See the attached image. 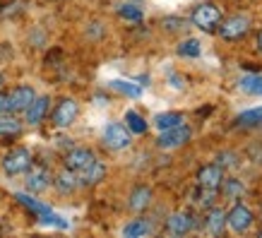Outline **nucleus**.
I'll list each match as a JSON object with an SVG mask.
<instances>
[{
  "label": "nucleus",
  "instance_id": "1",
  "mask_svg": "<svg viewBox=\"0 0 262 238\" xmlns=\"http://www.w3.org/2000/svg\"><path fill=\"white\" fill-rule=\"evenodd\" d=\"M216 27H219L216 32H219V36H222L224 41H241L250 32V17L231 15V17H226V19H222Z\"/></svg>",
  "mask_w": 262,
  "mask_h": 238
},
{
  "label": "nucleus",
  "instance_id": "2",
  "mask_svg": "<svg viewBox=\"0 0 262 238\" xmlns=\"http://www.w3.org/2000/svg\"><path fill=\"white\" fill-rule=\"evenodd\" d=\"M101 142L113 152H123L133 144V133L123 123H108L101 133Z\"/></svg>",
  "mask_w": 262,
  "mask_h": 238
},
{
  "label": "nucleus",
  "instance_id": "3",
  "mask_svg": "<svg viewBox=\"0 0 262 238\" xmlns=\"http://www.w3.org/2000/svg\"><path fill=\"white\" fill-rule=\"evenodd\" d=\"M190 22L202 32H214L216 24L222 22V10L216 8L214 3H200L198 8L192 10Z\"/></svg>",
  "mask_w": 262,
  "mask_h": 238
},
{
  "label": "nucleus",
  "instance_id": "4",
  "mask_svg": "<svg viewBox=\"0 0 262 238\" xmlns=\"http://www.w3.org/2000/svg\"><path fill=\"white\" fill-rule=\"evenodd\" d=\"M192 137V130L185 123L176 127H168V130H161L159 137H157V147L159 149H178L183 144H188Z\"/></svg>",
  "mask_w": 262,
  "mask_h": 238
},
{
  "label": "nucleus",
  "instance_id": "5",
  "mask_svg": "<svg viewBox=\"0 0 262 238\" xmlns=\"http://www.w3.org/2000/svg\"><path fill=\"white\" fill-rule=\"evenodd\" d=\"M32 166V152L27 147H15L3 157V171L8 176L27 174V168Z\"/></svg>",
  "mask_w": 262,
  "mask_h": 238
},
{
  "label": "nucleus",
  "instance_id": "6",
  "mask_svg": "<svg viewBox=\"0 0 262 238\" xmlns=\"http://www.w3.org/2000/svg\"><path fill=\"white\" fill-rule=\"evenodd\" d=\"M77 113H80V103L75 101L72 96H65L56 103V109L51 113V123L56 127H70L75 120H77Z\"/></svg>",
  "mask_w": 262,
  "mask_h": 238
},
{
  "label": "nucleus",
  "instance_id": "7",
  "mask_svg": "<svg viewBox=\"0 0 262 238\" xmlns=\"http://www.w3.org/2000/svg\"><path fill=\"white\" fill-rule=\"evenodd\" d=\"M253 224H255V214L250 212V207L241 205V202L226 212V226L233 233H246V231L253 229Z\"/></svg>",
  "mask_w": 262,
  "mask_h": 238
},
{
  "label": "nucleus",
  "instance_id": "8",
  "mask_svg": "<svg viewBox=\"0 0 262 238\" xmlns=\"http://www.w3.org/2000/svg\"><path fill=\"white\" fill-rule=\"evenodd\" d=\"M27 190L29 192H43L53 185V176L48 171L46 166H29L27 168Z\"/></svg>",
  "mask_w": 262,
  "mask_h": 238
},
{
  "label": "nucleus",
  "instance_id": "9",
  "mask_svg": "<svg viewBox=\"0 0 262 238\" xmlns=\"http://www.w3.org/2000/svg\"><path fill=\"white\" fill-rule=\"evenodd\" d=\"M51 111V96L48 94H41V96H34V101L27 106L24 111V123L27 125H41L43 118L48 116Z\"/></svg>",
  "mask_w": 262,
  "mask_h": 238
},
{
  "label": "nucleus",
  "instance_id": "10",
  "mask_svg": "<svg viewBox=\"0 0 262 238\" xmlns=\"http://www.w3.org/2000/svg\"><path fill=\"white\" fill-rule=\"evenodd\" d=\"M92 161H96V154L92 149H87V147H72V149L65 154V168H70L75 174L84 171Z\"/></svg>",
  "mask_w": 262,
  "mask_h": 238
},
{
  "label": "nucleus",
  "instance_id": "11",
  "mask_svg": "<svg viewBox=\"0 0 262 238\" xmlns=\"http://www.w3.org/2000/svg\"><path fill=\"white\" fill-rule=\"evenodd\" d=\"M222 181H224V168L219 164H205L195 176V183L200 188H212V190H219Z\"/></svg>",
  "mask_w": 262,
  "mask_h": 238
},
{
  "label": "nucleus",
  "instance_id": "12",
  "mask_svg": "<svg viewBox=\"0 0 262 238\" xmlns=\"http://www.w3.org/2000/svg\"><path fill=\"white\" fill-rule=\"evenodd\" d=\"M34 96H36V92H34L29 84H19V87H15L8 94L10 111H12V113H24V111H27V106L34 101Z\"/></svg>",
  "mask_w": 262,
  "mask_h": 238
},
{
  "label": "nucleus",
  "instance_id": "13",
  "mask_svg": "<svg viewBox=\"0 0 262 238\" xmlns=\"http://www.w3.org/2000/svg\"><path fill=\"white\" fill-rule=\"evenodd\" d=\"M192 229H195V219L190 212H173L166 219V233H171V236H185Z\"/></svg>",
  "mask_w": 262,
  "mask_h": 238
},
{
  "label": "nucleus",
  "instance_id": "14",
  "mask_svg": "<svg viewBox=\"0 0 262 238\" xmlns=\"http://www.w3.org/2000/svg\"><path fill=\"white\" fill-rule=\"evenodd\" d=\"M103 178H106V164L103 161H92L84 171H80L77 174V181H80L82 188H92V185H96V183H101Z\"/></svg>",
  "mask_w": 262,
  "mask_h": 238
},
{
  "label": "nucleus",
  "instance_id": "15",
  "mask_svg": "<svg viewBox=\"0 0 262 238\" xmlns=\"http://www.w3.org/2000/svg\"><path fill=\"white\" fill-rule=\"evenodd\" d=\"M226 229V212L222 207H209L205 214V231L212 236H222Z\"/></svg>",
  "mask_w": 262,
  "mask_h": 238
},
{
  "label": "nucleus",
  "instance_id": "16",
  "mask_svg": "<svg viewBox=\"0 0 262 238\" xmlns=\"http://www.w3.org/2000/svg\"><path fill=\"white\" fill-rule=\"evenodd\" d=\"M151 200H154V192H151L149 185H137V188H133L130 198H127V207L133 212H144L151 205Z\"/></svg>",
  "mask_w": 262,
  "mask_h": 238
},
{
  "label": "nucleus",
  "instance_id": "17",
  "mask_svg": "<svg viewBox=\"0 0 262 238\" xmlns=\"http://www.w3.org/2000/svg\"><path fill=\"white\" fill-rule=\"evenodd\" d=\"M53 185H56L58 192H63V195H68V192H75L77 188H80V181H77V174L75 171H70V168H63L58 176H53Z\"/></svg>",
  "mask_w": 262,
  "mask_h": 238
},
{
  "label": "nucleus",
  "instance_id": "18",
  "mask_svg": "<svg viewBox=\"0 0 262 238\" xmlns=\"http://www.w3.org/2000/svg\"><path fill=\"white\" fill-rule=\"evenodd\" d=\"M22 120L17 118V113L8 111V113H0V137H15L22 133Z\"/></svg>",
  "mask_w": 262,
  "mask_h": 238
},
{
  "label": "nucleus",
  "instance_id": "19",
  "mask_svg": "<svg viewBox=\"0 0 262 238\" xmlns=\"http://www.w3.org/2000/svg\"><path fill=\"white\" fill-rule=\"evenodd\" d=\"M151 224L147 219H133V222H127L123 226V236L125 238H144L151 233Z\"/></svg>",
  "mask_w": 262,
  "mask_h": 238
},
{
  "label": "nucleus",
  "instance_id": "20",
  "mask_svg": "<svg viewBox=\"0 0 262 238\" xmlns=\"http://www.w3.org/2000/svg\"><path fill=\"white\" fill-rule=\"evenodd\" d=\"M238 89L248 96H262V75H246L238 79Z\"/></svg>",
  "mask_w": 262,
  "mask_h": 238
},
{
  "label": "nucleus",
  "instance_id": "21",
  "mask_svg": "<svg viewBox=\"0 0 262 238\" xmlns=\"http://www.w3.org/2000/svg\"><path fill=\"white\" fill-rule=\"evenodd\" d=\"M181 123H185L183 120V113L178 111H166V113H159V116H154V127L157 130H168V127H176V125H181Z\"/></svg>",
  "mask_w": 262,
  "mask_h": 238
},
{
  "label": "nucleus",
  "instance_id": "22",
  "mask_svg": "<svg viewBox=\"0 0 262 238\" xmlns=\"http://www.w3.org/2000/svg\"><path fill=\"white\" fill-rule=\"evenodd\" d=\"M125 127L133 133V135H144L149 125H147V120H144L137 111H125Z\"/></svg>",
  "mask_w": 262,
  "mask_h": 238
},
{
  "label": "nucleus",
  "instance_id": "23",
  "mask_svg": "<svg viewBox=\"0 0 262 238\" xmlns=\"http://www.w3.org/2000/svg\"><path fill=\"white\" fill-rule=\"evenodd\" d=\"M192 202L198 207H202V209H209V207H214L216 202V190H212V188H200L192 192Z\"/></svg>",
  "mask_w": 262,
  "mask_h": 238
},
{
  "label": "nucleus",
  "instance_id": "24",
  "mask_svg": "<svg viewBox=\"0 0 262 238\" xmlns=\"http://www.w3.org/2000/svg\"><path fill=\"white\" fill-rule=\"evenodd\" d=\"M219 188H222L224 195H226L229 200H236V198H241V195L246 192V185H243L238 178H224Z\"/></svg>",
  "mask_w": 262,
  "mask_h": 238
},
{
  "label": "nucleus",
  "instance_id": "25",
  "mask_svg": "<svg viewBox=\"0 0 262 238\" xmlns=\"http://www.w3.org/2000/svg\"><path fill=\"white\" fill-rule=\"evenodd\" d=\"M202 53V44L198 39H185L178 44V56L183 58H198Z\"/></svg>",
  "mask_w": 262,
  "mask_h": 238
},
{
  "label": "nucleus",
  "instance_id": "26",
  "mask_svg": "<svg viewBox=\"0 0 262 238\" xmlns=\"http://www.w3.org/2000/svg\"><path fill=\"white\" fill-rule=\"evenodd\" d=\"M118 15L123 17V19H127V22H140L144 12L135 3H123V5H118Z\"/></svg>",
  "mask_w": 262,
  "mask_h": 238
},
{
  "label": "nucleus",
  "instance_id": "27",
  "mask_svg": "<svg viewBox=\"0 0 262 238\" xmlns=\"http://www.w3.org/2000/svg\"><path fill=\"white\" fill-rule=\"evenodd\" d=\"M111 87L116 89V92H120V94L133 96V99H137V96L142 94V87H140V84H133V82H125V79H113Z\"/></svg>",
  "mask_w": 262,
  "mask_h": 238
},
{
  "label": "nucleus",
  "instance_id": "28",
  "mask_svg": "<svg viewBox=\"0 0 262 238\" xmlns=\"http://www.w3.org/2000/svg\"><path fill=\"white\" fill-rule=\"evenodd\" d=\"M236 123H238V125H260L262 123V106H257V109H248V111L238 113Z\"/></svg>",
  "mask_w": 262,
  "mask_h": 238
},
{
  "label": "nucleus",
  "instance_id": "29",
  "mask_svg": "<svg viewBox=\"0 0 262 238\" xmlns=\"http://www.w3.org/2000/svg\"><path fill=\"white\" fill-rule=\"evenodd\" d=\"M161 27H166V32H178V29H185V19L181 17H166Z\"/></svg>",
  "mask_w": 262,
  "mask_h": 238
},
{
  "label": "nucleus",
  "instance_id": "30",
  "mask_svg": "<svg viewBox=\"0 0 262 238\" xmlns=\"http://www.w3.org/2000/svg\"><path fill=\"white\" fill-rule=\"evenodd\" d=\"M216 164H219L222 168L236 166V154H231V152H222V154L216 157Z\"/></svg>",
  "mask_w": 262,
  "mask_h": 238
},
{
  "label": "nucleus",
  "instance_id": "31",
  "mask_svg": "<svg viewBox=\"0 0 262 238\" xmlns=\"http://www.w3.org/2000/svg\"><path fill=\"white\" fill-rule=\"evenodd\" d=\"M10 111V103H8V94L0 92V113H8Z\"/></svg>",
  "mask_w": 262,
  "mask_h": 238
},
{
  "label": "nucleus",
  "instance_id": "32",
  "mask_svg": "<svg viewBox=\"0 0 262 238\" xmlns=\"http://www.w3.org/2000/svg\"><path fill=\"white\" fill-rule=\"evenodd\" d=\"M255 44H257V51L262 53V29L257 32V36H255Z\"/></svg>",
  "mask_w": 262,
  "mask_h": 238
},
{
  "label": "nucleus",
  "instance_id": "33",
  "mask_svg": "<svg viewBox=\"0 0 262 238\" xmlns=\"http://www.w3.org/2000/svg\"><path fill=\"white\" fill-rule=\"evenodd\" d=\"M3 84H5V77H3V75H0V87H3Z\"/></svg>",
  "mask_w": 262,
  "mask_h": 238
},
{
  "label": "nucleus",
  "instance_id": "34",
  "mask_svg": "<svg viewBox=\"0 0 262 238\" xmlns=\"http://www.w3.org/2000/svg\"><path fill=\"white\" fill-rule=\"evenodd\" d=\"M260 236H262V231H260Z\"/></svg>",
  "mask_w": 262,
  "mask_h": 238
}]
</instances>
